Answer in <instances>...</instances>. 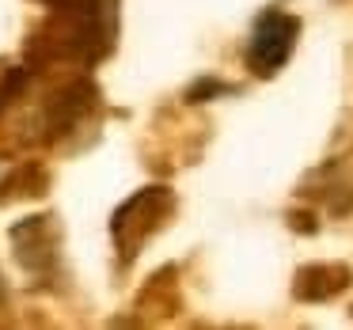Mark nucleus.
<instances>
[{
  "instance_id": "obj_1",
  "label": "nucleus",
  "mask_w": 353,
  "mask_h": 330,
  "mask_svg": "<svg viewBox=\"0 0 353 330\" xmlns=\"http://www.w3.org/2000/svg\"><path fill=\"white\" fill-rule=\"evenodd\" d=\"M300 39V19L281 8H266L251 27V42H247V69L254 76L270 80L285 61L292 57Z\"/></svg>"
},
{
  "instance_id": "obj_2",
  "label": "nucleus",
  "mask_w": 353,
  "mask_h": 330,
  "mask_svg": "<svg viewBox=\"0 0 353 330\" xmlns=\"http://www.w3.org/2000/svg\"><path fill=\"white\" fill-rule=\"evenodd\" d=\"M168 209H171V190L168 186H148V190L133 194V198L114 213V220H110V236H114L118 251H122L125 258H133L137 247L160 228V220H163Z\"/></svg>"
},
{
  "instance_id": "obj_3",
  "label": "nucleus",
  "mask_w": 353,
  "mask_h": 330,
  "mask_svg": "<svg viewBox=\"0 0 353 330\" xmlns=\"http://www.w3.org/2000/svg\"><path fill=\"white\" fill-rule=\"evenodd\" d=\"M12 243H16V258L31 274H46L57 262V224L54 216H31V220L12 228Z\"/></svg>"
},
{
  "instance_id": "obj_4",
  "label": "nucleus",
  "mask_w": 353,
  "mask_h": 330,
  "mask_svg": "<svg viewBox=\"0 0 353 330\" xmlns=\"http://www.w3.org/2000/svg\"><path fill=\"white\" fill-rule=\"evenodd\" d=\"M350 269L345 266H307L296 274V296L300 300H330L350 285Z\"/></svg>"
},
{
  "instance_id": "obj_5",
  "label": "nucleus",
  "mask_w": 353,
  "mask_h": 330,
  "mask_svg": "<svg viewBox=\"0 0 353 330\" xmlns=\"http://www.w3.org/2000/svg\"><path fill=\"white\" fill-rule=\"evenodd\" d=\"M221 92H232V87L221 84V80H198V84L186 92V103H205L209 95H221Z\"/></svg>"
}]
</instances>
